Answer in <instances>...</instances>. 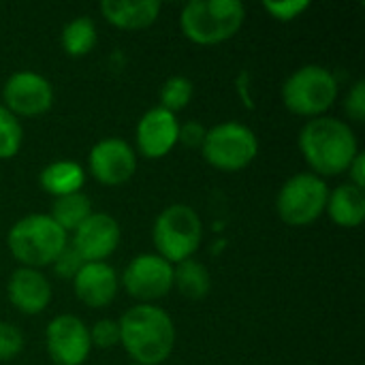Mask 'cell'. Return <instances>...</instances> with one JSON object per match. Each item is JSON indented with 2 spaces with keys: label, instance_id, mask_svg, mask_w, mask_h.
Segmentation results:
<instances>
[{
  "label": "cell",
  "instance_id": "29",
  "mask_svg": "<svg viewBox=\"0 0 365 365\" xmlns=\"http://www.w3.org/2000/svg\"><path fill=\"white\" fill-rule=\"evenodd\" d=\"M344 111L353 122H364L365 120V81L359 79L351 88V92L344 98Z\"/></svg>",
  "mask_w": 365,
  "mask_h": 365
},
{
  "label": "cell",
  "instance_id": "26",
  "mask_svg": "<svg viewBox=\"0 0 365 365\" xmlns=\"http://www.w3.org/2000/svg\"><path fill=\"white\" fill-rule=\"evenodd\" d=\"M21 351H24V334L11 323H0V361H11Z\"/></svg>",
  "mask_w": 365,
  "mask_h": 365
},
{
  "label": "cell",
  "instance_id": "12",
  "mask_svg": "<svg viewBox=\"0 0 365 365\" xmlns=\"http://www.w3.org/2000/svg\"><path fill=\"white\" fill-rule=\"evenodd\" d=\"M92 175L105 186H122L137 171L135 150L118 137L98 141L88 158Z\"/></svg>",
  "mask_w": 365,
  "mask_h": 365
},
{
  "label": "cell",
  "instance_id": "9",
  "mask_svg": "<svg viewBox=\"0 0 365 365\" xmlns=\"http://www.w3.org/2000/svg\"><path fill=\"white\" fill-rule=\"evenodd\" d=\"M122 284L135 299H160L173 289V265L158 255H139L126 265Z\"/></svg>",
  "mask_w": 365,
  "mask_h": 365
},
{
  "label": "cell",
  "instance_id": "17",
  "mask_svg": "<svg viewBox=\"0 0 365 365\" xmlns=\"http://www.w3.org/2000/svg\"><path fill=\"white\" fill-rule=\"evenodd\" d=\"M103 17L120 30H143L152 26L160 13L158 0H105L101 2Z\"/></svg>",
  "mask_w": 365,
  "mask_h": 365
},
{
  "label": "cell",
  "instance_id": "14",
  "mask_svg": "<svg viewBox=\"0 0 365 365\" xmlns=\"http://www.w3.org/2000/svg\"><path fill=\"white\" fill-rule=\"evenodd\" d=\"M178 130L175 115L163 107H154L137 124V148L145 158H163L175 148Z\"/></svg>",
  "mask_w": 365,
  "mask_h": 365
},
{
  "label": "cell",
  "instance_id": "23",
  "mask_svg": "<svg viewBox=\"0 0 365 365\" xmlns=\"http://www.w3.org/2000/svg\"><path fill=\"white\" fill-rule=\"evenodd\" d=\"M192 94H195V86L188 77L182 75L169 77L160 88V107L175 115L178 111L188 107Z\"/></svg>",
  "mask_w": 365,
  "mask_h": 365
},
{
  "label": "cell",
  "instance_id": "16",
  "mask_svg": "<svg viewBox=\"0 0 365 365\" xmlns=\"http://www.w3.org/2000/svg\"><path fill=\"white\" fill-rule=\"evenodd\" d=\"M73 287L81 304L90 308H105L118 295V274L105 261L83 263V267L73 278Z\"/></svg>",
  "mask_w": 365,
  "mask_h": 365
},
{
  "label": "cell",
  "instance_id": "13",
  "mask_svg": "<svg viewBox=\"0 0 365 365\" xmlns=\"http://www.w3.org/2000/svg\"><path fill=\"white\" fill-rule=\"evenodd\" d=\"M120 225L109 214H90L75 231L73 248L83 263H103L120 244Z\"/></svg>",
  "mask_w": 365,
  "mask_h": 365
},
{
  "label": "cell",
  "instance_id": "3",
  "mask_svg": "<svg viewBox=\"0 0 365 365\" xmlns=\"http://www.w3.org/2000/svg\"><path fill=\"white\" fill-rule=\"evenodd\" d=\"M246 19L240 0H192L182 9L180 26L195 45H218L235 36Z\"/></svg>",
  "mask_w": 365,
  "mask_h": 365
},
{
  "label": "cell",
  "instance_id": "5",
  "mask_svg": "<svg viewBox=\"0 0 365 365\" xmlns=\"http://www.w3.org/2000/svg\"><path fill=\"white\" fill-rule=\"evenodd\" d=\"M203 237V225L199 214L184 203L169 205L163 210L154 222L152 240L156 246V255L165 261L182 263L192 259V255L199 250Z\"/></svg>",
  "mask_w": 365,
  "mask_h": 365
},
{
  "label": "cell",
  "instance_id": "25",
  "mask_svg": "<svg viewBox=\"0 0 365 365\" xmlns=\"http://www.w3.org/2000/svg\"><path fill=\"white\" fill-rule=\"evenodd\" d=\"M310 2L308 0H265L263 9L278 21H293L299 17L304 11H308Z\"/></svg>",
  "mask_w": 365,
  "mask_h": 365
},
{
  "label": "cell",
  "instance_id": "21",
  "mask_svg": "<svg viewBox=\"0 0 365 365\" xmlns=\"http://www.w3.org/2000/svg\"><path fill=\"white\" fill-rule=\"evenodd\" d=\"M92 214V201L83 195V192H75V195H66L53 201L51 207V218L53 222L64 231H77V227Z\"/></svg>",
  "mask_w": 365,
  "mask_h": 365
},
{
  "label": "cell",
  "instance_id": "28",
  "mask_svg": "<svg viewBox=\"0 0 365 365\" xmlns=\"http://www.w3.org/2000/svg\"><path fill=\"white\" fill-rule=\"evenodd\" d=\"M51 265H53L56 276H60V278H75L77 272L83 267V259L77 255V250L73 246L66 244Z\"/></svg>",
  "mask_w": 365,
  "mask_h": 365
},
{
  "label": "cell",
  "instance_id": "7",
  "mask_svg": "<svg viewBox=\"0 0 365 365\" xmlns=\"http://www.w3.org/2000/svg\"><path fill=\"white\" fill-rule=\"evenodd\" d=\"M203 158L220 171H242L259 154L257 135L237 122H225L207 130L201 145Z\"/></svg>",
  "mask_w": 365,
  "mask_h": 365
},
{
  "label": "cell",
  "instance_id": "18",
  "mask_svg": "<svg viewBox=\"0 0 365 365\" xmlns=\"http://www.w3.org/2000/svg\"><path fill=\"white\" fill-rule=\"evenodd\" d=\"M325 210L338 227L357 229L365 216V192L353 184H342L329 192Z\"/></svg>",
  "mask_w": 365,
  "mask_h": 365
},
{
  "label": "cell",
  "instance_id": "10",
  "mask_svg": "<svg viewBox=\"0 0 365 365\" xmlns=\"http://www.w3.org/2000/svg\"><path fill=\"white\" fill-rule=\"evenodd\" d=\"M53 103L51 83L32 71H19L11 75L2 88V105L17 118H36L49 111Z\"/></svg>",
  "mask_w": 365,
  "mask_h": 365
},
{
  "label": "cell",
  "instance_id": "31",
  "mask_svg": "<svg viewBox=\"0 0 365 365\" xmlns=\"http://www.w3.org/2000/svg\"><path fill=\"white\" fill-rule=\"evenodd\" d=\"M349 175H351V184L353 186H357V188H365V158L364 154L359 152L355 158H353V163L349 165Z\"/></svg>",
  "mask_w": 365,
  "mask_h": 365
},
{
  "label": "cell",
  "instance_id": "30",
  "mask_svg": "<svg viewBox=\"0 0 365 365\" xmlns=\"http://www.w3.org/2000/svg\"><path fill=\"white\" fill-rule=\"evenodd\" d=\"M205 135H207V130L201 122H186L178 130V141L184 143L186 148H201L205 141Z\"/></svg>",
  "mask_w": 365,
  "mask_h": 365
},
{
  "label": "cell",
  "instance_id": "24",
  "mask_svg": "<svg viewBox=\"0 0 365 365\" xmlns=\"http://www.w3.org/2000/svg\"><path fill=\"white\" fill-rule=\"evenodd\" d=\"M24 141V130L19 120L0 103V160L13 158Z\"/></svg>",
  "mask_w": 365,
  "mask_h": 365
},
{
  "label": "cell",
  "instance_id": "1",
  "mask_svg": "<svg viewBox=\"0 0 365 365\" xmlns=\"http://www.w3.org/2000/svg\"><path fill=\"white\" fill-rule=\"evenodd\" d=\"M120 344L137 365H158L169 359L175 346V325L171 317L152 304L130 308L118 321Z\"/></svg>",
  "mask_w": 365,
  "mask_h": 365
},
{
  "label": "cell",
  "instance_id": "8",
  "mask_svg": "<svg viewBox=\"0 0 365 365\" xmlns=\"http://www.w3.org/2000/svg\"><path fill=\"white\" fill-rule=\"evenodd\" d=\"M327 199L329 188L323 178L314 173H297L278 192V216L289 227H308L325 212Z\"/></svg>",
  "mask_w": 365,
  "mask_h": 365
},
{
  "label": "cell",
  "instance_id": "32",
  "mask_svg": "<svg viewBox=\"0 0 365 365\" xmlns=\"http://www.w3.org/2000/svg\"><path fill=\"white\" fill-rule=\"evenodd\" d=\"M135 365H137V364H135Z\"/></svg>",
  "mask_w": 365,
  "mask_h": 365
},
{
  "label": "cell",
  "instance_id": "15",
  "mask_svg": "<svg viewBox=\"0 0 365 365\" xmlns=\"http://www.w3.org/2000/svg\"><path fill=\"white\" fill-rule=\"evenodd\" d=\"M9 302L21 314H41L51 302V284L41 269L19 267L11 274L6 284Z\"/></svg>",
  "mask_w": 365,
  "mask_h": 365
},
{
  "label": "cell",
  "instance_id": "11",
  "mask_svg": "<svg viewBox=\"0 0 365 365\" xmlns=\"http://www.w3.org/2000/svg\"><path fill=\"white\" fill-rule=\"evenodd\" d=\"M45 340L47 353L56 365H81L92 351L88 325L73 314H60L51 319Z\"/></svg>",
  "mask_w": 365,
  "mask_h": 365
},
{
  "label": "cell",
  "instance_id": "27",
  "mask_svg": "<svg viewBox=\"0 0 365 365\" xmlns=\"http://www.w3.org/2000/svg\"><path fill=\"white\" fill-rule=\"evenodd\" d=\"M90 342L92 346H98V349H113L115 344H120L118 321L101 319L98 323H94V327L90 329Z\"/></svg>",
  "mask_w": 365,
  "mask_h": 365
},
{
  "label": "cell",
  "instance_id": "2",
  "mask_svg": "<svg viewBox=\"0 0 365 365\" xmlns=\"http://www.w3.org/2000/svg\"><path fill=\"white\" fill-rule=\"evenodd\" d=\"M299 150L314 175H340L359 154L353 128L329 115L314 118L302 128Z\"/></svg>",
  "mask_w": 365,
  "mask_h": 365
},
{
  "label": "cell",
  "instance_id": "6",
  "mask_svg": "<svg viewBox=\"0 0 365 365\" xmlns=\"http://www.w3.org/2000/svg\"><path fill=\"white\" fill-rule=\"evenodd\" d=\"M338 98L336 75L319 64L297 68L282 86V103L295 115L321 118Z\"/></svg>",
  "mask_w": 365,
  "mask_h": 365
},
{
  "label": "cell",
  "instance_id": "19",
  "mask_svg": "<svg viewBox=\"0 0 365 365\" xmlns=\"http://www.w3.org/2000/svg\"><path fill=\"white\" fill-rule=\"evenodd\" d=\"M38 182L45 192L60 199V197L79 192L86 182V173H83L81 165H77L73 160H58V163L47 165L41 171Z\"/></svg>",
  "mask_w": 365,
  "mask_h": 365
},
{
  "label": "cell",
  "instance_id": "22",
  "mask_svg": "<svg viewBox=\"0 0 365 365\" xmlns=\"http://www.w3.org/2000/svg\"><path fill=\"white\" fill-rule=\"evenodd\" d=\"M96 45V26L90 17L81 15L68 21L62 30V47L68 56H88Z\"/></svg>",
  "mask_w": 365,
  "mask_h": 365
},
{
  "label": "cell",
  "instance_id": "20",
  "mask_svg": "<svg viewBox=\"0 0 365 365\" xmlns=\"http://www.w3.org/2000/svg\"><path fill=\"white\" fill-rule=\"evenodd\" d=\"M173 287L188 299H203L212 289V278L203 263L188 259L173 267Z\"/></svg>",
  "mask_w": 365,
  "mask_h": 365
},
{
  "label": "cell",
  "instance_id": "4",
  "mask_svg": "<svg viewBox=\"0 0 365 365\" xmlns=\"http://www.w3.org/2000/svg\"><path fill=\"white\" fill-rule=\"evenodd\" d=\"M6 246L21 267L41 269L56 261L66 246V233L47 214H30L19 218L9 235Z\"/></svg>",
  "mask_w": 365,
  "mask_h": 365
}]
</instances>
